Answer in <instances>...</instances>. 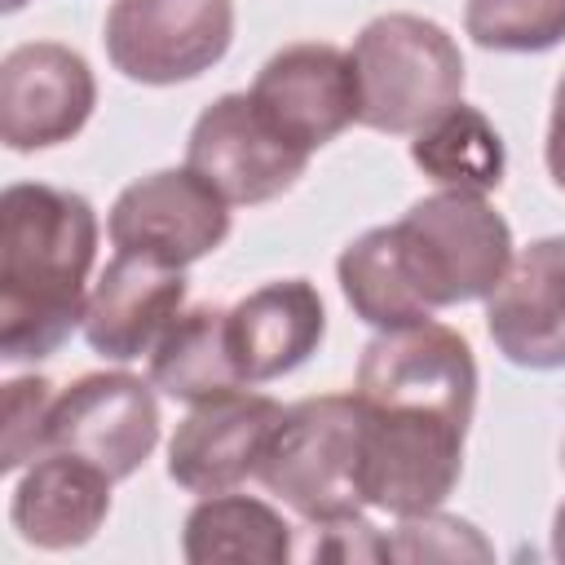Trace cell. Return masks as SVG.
<instances>
[{
	"label": "cell",
	"mask_w": 565,
	"mask_h": 565,
	"mask_svg": "<svg viewBox=\"0 0 565 565\" xmlns=\"http://www.w3.org/2000/svg\"><path fill=\"white\" fill-rule=\"evenodd\" d=\"M512 256V225L486 194L437 190L415 199L402 221L358 234L340 252L335 278L349 309L366 327L388 331L486 300Z\"/></svg>",
	"instance_id": "6da1fadb"
},
{
	"label": "cell",
	"mask_w": 565,
	"mask_h": 565,
	"mask_svg": "<svg viewBox=\"0 0 565 565\" xmlns=\"http://www.w3.org/2000/svg\"><path fill=\"white\" fill-rule=\"evenodd\" d=\"M97 212L84 194L18 181L0 194V358L40 362L84 327Z\"/></svg>",
	"instance_id": "7a4b0ae2"
},
{
	"label": "cell",
	"mask_w": 565,
	"mask_h": 565,
	"mask_svg": "<svg viewBox=\"0 0 565 565\" xmlns=\"http://www.w3.org/2000/svg\"><path fill=\"white\" fill-rule=\"evenodd\" d=\"M358 124L393 137H415L441 110L463 102V53L455 35L419 13L371 18L353 49Z\"/></svg>",
	"instance_id": "3957f363"
},
{
	"label": "cell",
	"mask_w": 565,
	"mask_h": 565,
	"mask_svg": "<svg viewBox=\"0 0 565 565\" xmlns=\"http://www.w3.org/2000/svg\"><path fill=\"white\" fill-rule=\"evenodd\" d=\"M362 402L358 393H322L287 406L256 477L305 521H335L366 508L358 486Z\"/></svg>",
	"instance_id": "277c9868"
},
{
	"label": "cell",
	"mask_w": 565,
	"mask_h": 565,
	"mask_svg": "<svg viewBox=\"0 0 565 565\" xmlns=\"http://www.w3.org/2000/svg\"><path fill=\"white\" fill-rule=\"evenodd\" d=\"M463 419L362 402L358 486L366 508H380L388 516H419L441 508L463 472Z\"/></svg>",
	"instance_id": "5b68a950"
},
{
	"label": "cell",
	"mask_w": 565,
	"mask_h": 565,
	"mask_svg": "<svg viewBox=\"0 0 565 565\" xmlns=\"http://www.w3.org/2000/svg\"><path fill=\"white\" fill-rule=\"evenodd\" d=\"M234 40V0H115L102 44L132 84H185L212 71Z\"/></svg>",
	"instance_id": "8992f818"
},
{
	"label": "cell",
	"mask_w": 565,
	"mask_h": 565,
	"mask_svg": "<svg viewBox=\"0 0 565 565\" xmlns=\"http://www.w3.org/2000/svg\"><path fill=\"white\" fill-rule=\"evenodd\" d=\"M353 393L366 406L437 411L472 424L477 406V358L472 344L433 318L380 331L358 362Z\"/></svg>",
	"instance_id": "52a82bcc"
},
{
	"label": "cell",
	"mask_w": 565,
	"mask_h": 565,
	"mask_svg": "<svg viewBox=\"0 0 565 565\" xmlns=\"http://www.w3.org/2000/svg\"><path fill=\"white\" fill-rule=\"evenodd\" d=\"M185 168L216 185L230 207H256L287 194L305 177L309 150L282 137L252 93H225L199 110L185 141Z\"/></svg>",
	"instance_id": "ba28073f"
},
{
	"label": "cell",
	"mask_w": 565,
	"mask_h": 565,
	"mask_svg": "<svg viewBox=\"0 0 565 565\" xmlns=\"http://www.w3.org/2000/svg\"><path fill=\"white\" fill-rule=\"evenodd\" d=\"M159 441L154 384L128 371H93L66 384L49 411L44 450H66L97 463L110 481L132 477Z\"/></svg>",
	"instance_id": "9c48e42d"
},
{
	"label": "cell",
	"mask_w": 565,
	"mask_h": 565,
	"mask_svg": "<svg viewBox=\"0 0 565 565\" xmlns=\"http://www.w3.org/2000/svg\"><path fill=\"white\" fill-rule=\"evenodd\" d=\"M106 230L115 252H141L185 269L230 238V199L194 168H159L119 190Z\"/></svg>",
	"instance_id": "30bf717a"
},
{
	"label": "cell",
	"mask_w": 565,
	"mask_h": 565,
	"mask_svg": "<svg viewBox=\"0 0 565 565\" xmlns=\"http://www.w3.org/2000/svg\"><path fill=\"white\" fill-rule=\"evenodd\" d=\"M97 106L93 66L53 40H31L0 62V137L9 150H49L71 141Z\"/></svg>",
	"instance_id": "8fae6325"
},
{
	"label": "cell",
	"mask_w": 565,
	"mask_h": 565,
	"mask_svg": "<svg viewBox=\"0 0 565 565\" xmlns=\"http://www.w3.org/2000/svg\"><path fill=\"white\" fill-rule=\"evenodd\" d=\"M247 93L269 115V124L309 154L335 141L349 124H358V106H362L353 57L318 40L278 49L256 71Z\"/></svg>",
	"instance_id": "7c38bea8"
},
{
	"label": "cell",
	"mask_w": 565,
	"mask_h": 565,
	"mask_svg": "<svg viewBox=\"0 0 565 565\" xmlns=\"http://www.w3.org/2000/svg\"><path fill=\"white\" fill-rule=\"evenodd\" d=\"M287 406L265 393H221L194 402L168 441V477L190 494H221L256 477V463Z\"/></svg>",
	"instance_id": "4fadbf2b"
},
{
	"label": "cell",
	"mask_w": 565,
	"mask_h": 565,
	"mask_svg": "<svg viewBox=\"0 0 565 565\" xmlns=\"http://www.w3.org/2000/svg\"><path fill=\"white\" fill-rule=\"evenodd\" d=\"M486 331L512 366H565V234L521 247L486 296Z\"/></svg>",
	"instance_id": "5bb4252c"
},
{
	"label": "cell",
	"mask_w": 565,
	"mask_h": 565,
	"mask_svg": "<svg viewBox=\"0 0 565 565\" xmlns=\"http://www.w3.org/2000/svg\"><path fill=\"white\" fill-rule=\"evenodd\" d=\"M181 305L185 269L141 252H115L88 291L84 340L110 362H132L163 340V331L181 318Z\"/></svg>",
	"instance_id": "9a60e30c"
},
{
	"label": "cell",
	"mask_w": 565,
	"mask_h": 565,
	"mask_svg": "<svg viewBox=\"0 0 565 565\" xmlns=\"http://www.w3.org/2000/svg\"><path fill=\"white\" fill-rule=\"evenodd\" d=\"M225 331L243 384H269L318 353L327 335V309L309 278H278L247 291L225 313Z\"/></svg>",
	"instance_id": "2e32d148"
},
{
	"label": "cell",
	"mask_w": 565,
	"mask_h": 565,
	"mask_svg": "<svg viewBox=\"0 0 565 565\" xmlns=\"http://www.w3.org/2000/svg\"><path fill=\"white\" fill-rule=\"evenodd\" d=\"M110 486L115 481L97 463L66 450H44L18 477L9 499V521L31 547L44 552L84 547L110 512Z\"/></svg>",
	"instance_id": "e0dca14e"
},
{
	"label": "cell",
	"mask_w": 565,
	"mask_h": 565,
	"mask_svg": "<svg viewBox=\"0 0 565 565\" xmlns=\"http://www.w3.org/2000/svg\"><path fill=\"white\" fill-rule=\"evenodd\" d=\"M291 552V525L256 494H203L181 530V556L190 565H282Z\"/></svg>",
	"instance_id": "ac0fdd59"
},
{
	"label": "cell",
	"mask_w": 565,
	"mask_h": 565,
	"mask_svg": "<svg viewBox=\"0 0 565 565\" xmlns=\"http://www.w3.org/2000/svg\"><path fill=\"white\" fill-rule=\"evenodd\" d=\"M225 313L216 305H199L185 309L163 340L150 349V384L177 402H207L234 388H247L234 353H230V331H225Z\"/></svg>",
	"instance_id": "d6986e66"
},
{
	"label": "cell",
	"mask_w": 565,
	"mask_h": 565,
	"mask_svg": "<svg viewBox=\"0 0 565 565\" xmlns=\"http://www.w3.org/2000/svg\"><path fill=\"white\" fill-rule=\"evenodd\" d=\"M411 159L441 190H472V194L499 190L508 168L499 128L468 102H455L433 124H424L411 141Z\"/></svg>",
	"instance_id": "ffe728a7"
},
{
	"label": "cell",
	"mask_w": 565,
	"mask_h": 565,
	"mask_svg": "<svg viewBox=\"0 0 565 565\" xmlns=\"http://www.w3.org/2000/svg\"><path fill=\"white\" fill-rule=\"evenodd\" d=\"M463 31L490 53H547L565 40V0H468Z\"/></svg>",
	"instance_id": "44dd1931"
},
{
	"label": "cell",
	"mask_w": 565,
	"mask_h": 565,
	"mask_svg": "<svg viewBox=\"0 0 565 565\" xmlns=\"http://www.w3.org/2000/svg\"><path fill=\"white\" fill-rule=\"evenodd\" d=\"M388 539V561H490V543L477 534V525L446 516V512H419L397 516Z\"/></svg>",
	"instance_id": "7402d4cb"
},
{
	"label": "cell",
	"mask_w": 565,
	"mask_h": 565,
	"mask_svg": "<svg viewBox=\"0 0 565 565\" xmlns=\"http://www.w3.org/2000/svg\"><path fill=\"white\" fill-rule=\"evenodd\" d=\"M53 397L57 393L44 375H18L4 384V437H0V468L4 472H18L22 463L44 455Z\"/></svg>",
	"instance_id": "603a6c76"
},
{
	"label": "cell",
	"mask_w": 565,
	"mask_h": 565,
	"mask_svg": "<svg viewBox=\"0 0 565 565\" xmlns=\"http://www.w3.org/2000/svg\"><path fill=\"white\" fill-rule=\"evenodd\" d=\"M313 543L305 547L309 561H388V539L362 516H335V521H309Z\"/></svg>",
	"instance_id": "cb8c5ba5"
},
{
	"label": "cell",
	"mask_w": 565,
	"mask_h": 565,
	"mask_svg": "<svg viewBox=\"0 0 565 565\" xmlns=\"http://www.w3.org/2000/svg\"><path fill=\"white\" fill-rule=\"evenodd\" d=\"M543 163L556 190H565V75L556 79L552 93V115H547V141H543Z\"/></svg>",
	"instance_id": "d4e9b609"
},
{
	"label": "cell",
	"mask_w": 565,
	"mask_h": 565,
	"mask_svg": "<svg viewBox=\"0 0 565 565\" xmlns=\"http://www.w3.org/2000/svg\"><path fill=\"white\" fill-rule=\"evenodd\" d=\"M552 556L565 561V503H561L556 516H552Z\"/></svg>",
	"instance_id": "484cf974"
},
{
	"label": "cell",
	"mask_w": 565,
	"mask_h": 565,
	"mask_svg": "<svg viewBox=\"0 0 565 565\" xmlns=\"http://www.w3.org/2000/svg\"><path fill=\"white\" fill-rule=\"evenodd\" d=\"M26 0H4V13H13V9H22Z\"/></svg>",
	"instance_id": "4316f807"
}]
</instances>
